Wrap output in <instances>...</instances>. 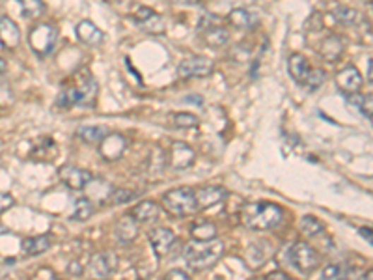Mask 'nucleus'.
I'll return each instance as SVG.
<instances>
[{"label":"nucleus","instance_id":"nucleus-1","mask_svg":"<svg viewBox=\"0 0 373 280\" xmlns=\"http://www.w3.org/2000/svg\"><path fill=\"white\" fill-rule=\"evenodd\" d=\"M97 98V83L86 69L78 71L64 84L62 92L58 95V107H75V105H92Z\"/></svg>","mask_w":373,"mask_h":280},{"label":"nucleus","instance_id":"nucleus-2","mask_svg":"<svg viewBox=\"0 0 373 280\" xmlns=\"http://www.w3.org/2000/svg\"><path fill=\"white\" fill-rule=\"evenodd\" d=\"M282 208L271 202L244 204L241 209V223L250 230L265 232V230L276 228L282 223Z\"/></svg>","mask_w":373,"mask_h":280},{"label":"nucleus","instance_id":"nucleus-3","mask_svg":"<svg viewBox=\"0 0 373 280\" xmlns=\"http://www.w3.org/2000/svg\"><path fill=\"white\" fill-rule=\"evenodd\" d=\"M198 243L200 245H186L185 250H183L186 264H189V267H191L192 271L211 269L213 265L223 258L224 245L220 243V241H217V239H211V241H198Z\"/></svg>","mask_w":373,"mask_h":280},{"label":"nucleus","instance_id":"nucleus-4","mask_svg":"<svg viewBox=\"0 0 373 280\" xmlns=\"http://www.w3.org/2000/svg\"><path fill=\"white\" fill-rule=\"evenodd\" d=\"M162 206L170 215L176 217H183V215H192L194 211H198L196 198H194V191L192 189H174V191L166 192L162 197Z\"/></svg>","mask_w":373,"mask_h":280},{"label":"nucleus","instance_id":"nucleus-5","mask_svg":"<svg viewBox=\"0 0 373 280\" xmlns=\"http://www.w3.org/2000/svg\"><path fill=\"white\" fill-rule=\"evenodd\" d=\"M58 30L52 25H36L28 34V43H30L32 51L40 54V57H47L49 52L57 45Z\"/></svg>","mask_w":373,"mask_h":280},{"label":"nucleus","instance_id":"nucleus-6","mask_svg":"<svg viewBox=\"0 0 373 280\" xmlns=\"http://www.w3.org/2000/svg\"><path fill=\"white\" fill-rule=\"evenodd\" d=\"M290 259L293 267H295L299 273L302 275H310L314 271L319 267L321 259H319V255L316 252V249H312L310 245L306 243H295L293 249L290 252Z\"/></svg>","mask_w":373,"mask_h":280},{"label":"nucleus","instance_id":"nucleus-7","mask_svg":"<svg viewBox=\"0 0 373 280\" xmlns=\"http://www.w3.org/2000/svg\"><path fill=\"white\" fill-rule=\"evenodd\" d=\"M213 69H215V64H213V60H209V58L191 57L179 64L177 73H179V77L182 78H200L211 75Z\"/></svg>","mask_w":373,"mask_h":280},{"label":"nucleus","instance_id":"nucleus-8","mask_svg":"<svg viewBox=\"0 0 373 280\" xmlns=\"http://www.w3.org/2000/svg\"><path fill=\"white\" fill-rule=\"evenodd\" d=\"M364 78L360 75L355 66H345L343 69L336 73V86L338 90L345 95H353V93H358L362 88Z\"/></svg>","mask_w":373,"mask_h":280},{"label":"nucleus","instance_id":"nucleus-9","mask_svg":"<svg viewBox=\"0 0 373 280\" xmlns=\"http://www.w3.org/2000/svg\"><path fill=\"white\" fill-rule=\"evenodd\" d=\"M60 180L73 191H83V189L88 187V183L93 182V176L88 170H83V168H77L73 165H66L60 168Z\"/></svg>","mask_w":373,"mask_h":280},{"label":"nucleus","instance_id":"nucleus-10","mask_svg":"<svg viewBox=\"0 0 373 280\" xmlns=\"http://www.w3.org/2000/svg\"><path fill=\"white\" fill-rule=\"evenodd\" d=\"M125 148H127V140L118 133L107 135L101 142H99V153L105 161H116L124 156Z\"/></svg>","mask_w":373,"mask_h":280},{"label":"nucleus","instance_id":"nucleus-11","mask_svg":"<svg viewBox=\"0 0 373 280\" xmlns=\"http://www.w3.org/2000/svg\"><path fill=\"white\" fill-rule=\"evenodd\" d=\"M228 197V191L224 187L209 185V187H200L194 191V198H196L198 209H208L211 206H217Z\"/></svg>","mask_w":373,"mask_h":280},{"label":"nucleus","instance_id":"nucleus-12","mask_svg":"<svg viewBox=\"0 0 373 280\" xmlns=\"http://www.w3.org/2000/svg\"><path fill=\"white\" fill-rule=\"evenodd\" d=\"M148 239H150L155 255L161 258V256H166L170 252L172 245L176 241V233L168 228H151L150 232H148Z\"/></svg>","mask_w":373,"mask_h":280},{"label":"nucleus","instance_id":"nucleus-13","mask_svg":"<svg viewBox=\"0 0 373 280\" xmlns=\"http://www.w3.org/2000/svg\"><path fill=\"white\" fill-rule=\"evenodd\" d=\"M194 159H196V153L191 146H186L185 142H172L170 163L174 168H177V170L189 168V166L194 165Z\"/></svg>","mask_w":373,"mask_h":280},{"label":"nucleus","instance_id":"nucleus-14","mask_svg":"<svg viewBox=\"0 0 373 280\" xmlns=\"http://www.w3.org/2000/svg\"><path fill=\"white\" fill-rule=\"evenodd\" d=\"M0 43L4 49H17L21 43V32L13 19L8 16L0 17Z\"/></svg>","mask_w":373,"mask_h":280},{"label":"nucleus","instance_id":"nucleus-15","mask_svg":"<svg viewBox=\"0 0 373 280\" xmlns=\"http://www.w3.org/2000/svg\"><path fill=\"white\" fill-rule=\"evenodd\" d=\"M116 269V256L112 252H99L93 255L90 259V273L97 279H107V276Z\"/></svg>","mask_w":373,"mask_h":280},{"label":"nucleus","instance_id":"nucleus-16","mask_svg":"<svg viewBox=\"0 0 373 280\" xmlns=\"http://www.w3.org/2000/svg\"><path fill=\"white\" fill-rule=\"evenodd\" d=\"M159 213H161L159 204H155L153 200H144V202L136 204L135 208L129 211V215L135 218L136 223H150V221L159 218Z\"/></svg>","mask_w":373,"mask_h":280},{"label":"nucleus","instance_id":"nucleus-17","mask_svg":"<svg viewBox=\"0 0 373 280\" xmlns=\"http://www.w3.org/2000/svg\"><path fill=\"white\" fill-rule=\"evenodd\" d=\"M345 43L340 36H326L319 45V54L325 58L326 62H336L338 58L342 57Z\"/></svg>","mask_w":373,"mask_h":280},{"label":"nucleus","instance_id":"nucleus-18","mask_svg":"<svg viewBox=\"0 0 373 280\" xmlns=\"http://www.w3.org/2000/svg\"><path fill=\"white\" fill-rule=\"evenodd\" d=\"M200 30H203V43L213 47V49H220V47L226 45L230 40L228 32L217 25H200Z\"/></svg>","mask_w":373,"mask_h":280},{"label":"nucleus","instance_id":"nucleus-19","mask_svg":"<svg viewBox=\"0 0 373 280\" xmlns=\"http://www.w3.org/2000/svg\"><path fill=\"white\" fill-rule=\"evenodd\" d=\"M114 235L122 243H131L138 235V223L131 217H122L114 226Z\"/></svg>","mask_w":373,"mask_h":280},{"label":"nucleus","instance_id":"nucleus-20","mask_svg":"<svg viewBox=\"0 0 373 280\" xmlns=\"http://www.w3.org/2000/svg\"><path fill=\"white\" fill-rule=\"evenodd\" d=\"M77 37L86 45H99L103 42L105 34L92 21H81L77 25Z\"/></svg>","mask_w":373,"mask_h":280},{"label":"nucleus","instance_id":"nucleus-21","mask_svg":"<svg viewBox=\"0 0 373 280\" xmlns=\"http://www.w3.org/2000/svg\"><path fill=\"white\" fill-rule=\"evenodd\" d=\"M228 21L232 23L235 28H239V30H252V28L258 25V17H256L250 10L237 8V10L230 11Z\"/></svg>","mask_w":373,"mask_h":280},{"label":"nucleus","instance_id":"nucleus-22","mask_svg":"<svg viewBox=\"0 0 373 280\" xmlns=\"http://www.w3.org/2000/svg\"><path fill=\"white\" fill-rule=\"evenodd\" d=\"M288 68H290V75L293 77L297 84H302L304 86L306 78L310 75V66L306 62V58L302 54H293L290 58V62H288Z\"/></svg>","mask_w":373,"mask_h":280},{"label":"nucleus","instance_id":"nucleus-23","mask_svg":"<svg viewBox=\"0 0 373 280\" xmlns=\"http://www.w3.org/2000/svg\"><path fill=\"white\" fill-rule=\"evenodd\" d=\"M52 239L51 235H37V238H26L23 239V252L26 256H36L43 255L45 250L51 249Z\"/></svg>","mask_w":373,"mask_h":280},{"label":"nucleus","instance_id":"nucleus-24","mask_svg":"<svg viewBox=\"0 0 373 280\" xmlns=\"http://www.w3.org/2000/svg\"><path fill=\"white\" fill-rule=\"evenodd\" d=\"M107 135H109V133H107V129L101 127V125H84V127H81V129L77 131L78 139L88 142V144H99Z\"/></svg>","mask_w":373,"mask_h":280},{"label":"nucleus","instance_id":"nucleus-25","mask_svg":"<svg viewBox=\"0 0 373 280\" xmlns=\"http://www.w3.org/2000/svg\"><path fill=\"white\" fill-rule=\"evenodd\" d=\"M191 233L194 241H211V239H217V226L209 221H202V223L192 224Z\"/></svg>","mask_w":373,"mask_h":280},{"label":"nucleus","instance_id":"nucleus-26","mask_svg":"<svg viewBox=\"0 0 373 280\" xmlns=\"http://www.w3.org/2000/svg\"><path fill=\"white\" fill-rule=\"evenodd\" d=\"M331 16L334 17L338 23H342V25H345V26L355 25V23H357V19H358L357 10H353V8H349V6H343V4L332 6Z\"/></svg>","mask_w":373,"mask_h":280},{"label":"nucleus","instance_id":"nucleus-27","mask_svg":"<svg viewBox=\"0 0 373 280\" xmlns=\"http://www.w3.org/2000/svg\"><path fill=\"white\" fill-rule=\"evenodd\" d=\"M21 4V13L26 19H36V17L45 13V4L43 0H17Z\"/></svg>","mask_w":373,"mask_h":280},{"label":"nucleus","instance_id":"nucleus-28","mask_svg":"<svg viewBox=\"0 0 373 280\" xmlns=\"http://www.w3.org/2000/svg\"><path fill=\"white\" fill-rule=\"evenodd\" d=\"M140 28L146 32H150V34H162L165 32V21H162V17L161 16H157L155 11L151 13V16H148L144 19V21H140L138 23Z\"/></svg>","mask_w":373,"mask_h":280},{"label":"nucleus","instance_id":"nucleus-29","mask_svg":"<svg viewBox=\"0 0 373 280\" xmlns=\"http://www.w3.org/2000/svg\"><path fill=\"white\" fill-rule=\"evenodd\" d=\"M93 215V204L88 198H81L75 202V211H73V218L75 221H88Z\"/></svg>","mask_w":373,"mask_h":280},{"label":"nucleus","instance_id":"nucleus-30","mask_svg":"<svg viewBox=\"0 0 373 280\" xmlns=\"http://www.w3.org/2000/svg\"><path fill=\"white\" fill-rule=\"evenodd\" d=\"M299 226H301V232L306 233L308 238H314L317 233H321L323 230V224L319 223L316 217H312V215H304V217L301 218Z\"/></svg>","mask_w":373,"mask_h":280},{"label":"nucleus","instance_id":"nucleus-31","mask_svg":"<svg viewBox=\"0 0 373 280\" xmlns=\"http://www.w3.org/2000/svg\"><path fill=\"white\" fill-rule=\"evenodd\" d=\"M172 124L176 125L177 129H191V127H196L198 125V118L194 115L177 112V115L172 118Z\"/></svg>","mask_w":373,"mask_h":280},{"label":"nucleus","instance_id":"nucleus-32","mask_svg":"<svg viewBox=\"0 0 373 280\" xmlns=\"http://www.w3.org/2000/svg\"><path fill=\"white\" fill-rule=\"evenodd\" d=\"M348 98L351 99L353 105H357L358 109L362 110L364 116L372 118V95L364 98V95H357V93H353V95H348Z\"/></svg>","mask_w":373,"mask_h":280},{"label":"nucleus","instance_id":"nucleus-33","mask_svg":"<svg viewBox=\"0 0 373 280\" xmlns=\"http://www.w3.org/2000/svg\"><path fill=\"white\" fill-rule=\"evenodd\" d=\"M135 198V192L127 191V189H112L109 192V200L112 204H127Z\"/></svg>","mask_w":373,"mask_h":280},{"label":"nucleus","instance_id":"nucleus-34","mask_svg":"<svg viewBox=\"0 0 373 280\" xmlns=\"http://www.w3.org/2000/svg\"><path fill=\"white\" fill-rule=\"evenodd\" d=\"M323 81H325V75H323L321 69H312L310 75H308V78H306L304 86H308L310 90H316V88H319V86H321Z\"/></svg>","mask_w":373,"mask_h":280},{"label":"nucleus","instance_id":"nucleus-35","mask_svg":"<svg viewBox=\"0 0 373 280\" xmlns=\"http://www.w3.org/2000/svg\"><path fill=\"white\" fill-rule=\"evenodd\" d=\"M343 276H345V269H343L342 265L331 264V265H326L325 269H323V279H326V280L343 279Z\"/></svg>","mask_w":373,"mask_h":280},{"label":"nucleus","instance_id":"nucleus-36","mask_svg":"<svg viewBox=\"0 0 373 280\" xmlns=\"http://www.w3.org/2000/svg\"><path fill=\"white\" fill-rule=\"evenodd\" d=\"M151 13H153V10H151V8H148V6H138V8L133 11V17H135L136 23H140V21H144L148 16H151Z\"/></svg>","mask_w":373,"mask_h":280},{"label":"nucleus","instance_id":"nucleus-37","mask_svg":"<svg viewBox=\"0 0 373 280\" xmlns=\"http://www.w3.org/2000/svg\"><path fill=\"white\" fill-rule=\"evenodd\" d=\"M16 204V200H13V197H10V194H6V192H0V213L8 211V209L11 208Z\"/></svg>","mask_w":373,"mask_h":280},{"label":"nucleus","instance_id":"nucleus-38","mask_svg":"<svg viewBox=\"0 0 373 280\" xmlns=\"http://www.w3.org/2000/svg\"><path fill=\"white\" fill-rule=\"evenodd\" d=\"M166 279H179V280H185V279H189V275H186L185 271H182V269H172L170 273H168V275H166Z\"/></svg>","mask_w":373,"mask_h":280},{"label":"nucleus","instance_id":"nucleus-39","mask_svg":"<svg viewBox=\"0 0 373 280\" xmlns=\"http://www.w3.org/2000/svg\"><path fill=\"white\" fill-rule=\"evenodd\" d=\"M185 103H192V105H198V107H202L203 99L200 98V95H186Z\"/></svg>","mask_w":373,"mask_h":280},{"label":"nucleus","instance_id":"nucleus-40","mask_svg":"<svg viewBox=\"0 0 373 280\" xmlns=\"http://www.w3.org/2000/svg\"><path fill=\"white\" fill-rule=\"evenodd\" d=\"M275 279H288V273H284V271H273V273L267 275V280H275Z\"/></svg>","mask_w":373,"mask_h":280},{"label":"nucleus","instance_id":"nucleus-41","mask_svg":"<svg viewBox=\"0 0 373 280\" xmlns=\"http://www.w3.org/2000/svg\"><path fill=\"white\" fill-rule=\"evenodd\" d=\"M360 235H362L364 239H368V243L372 245L373 239H372V228H360Z\"/></svg>","mask_w":373,"mask_h":280},{"label":"nucleus","instance_id":"nucleus-42","mask_svg":"<svg viewBox=\"0 0 373 280\" xmlns=\"http://www.w3.org/2000/svg\"><path fill=\"white\" fill-rule=\"evenodd\" d=\"M172 2H176V4H182V6H196V4H200V0H172Z\"/></svg>","mask_w":373,"mask_h":280},{"label":"nucleus","instance_id":"nucleus-43","mask_svg":"<svg viewBox=\"0 0 373 280\" xmlns=\"http://www.w3.org/2000/svg\"><path fill=\"white\" fill-rule=\"evenodd\" d=\"M69 273H83V269H78L77 262H73V265L69 267Z\"/></svg>","mask_w":373,"mask_h":280},{"label":"nucleus","instance_id":"nucleus-44","mask_svg":"<svg viewBox=\"0 0 373 280\" xmlns=\"http://www.w3.org/2000/svg\"><path fill=\"white\" fill-rule=\"evenodd\" d=\"M368 83H372V58H368Z\"/></svg>","mask_w":373,"mask_h":280},{"label":"nucleus","instance_id":"nucleus-45","mask_svg":"<svg viewBox=\"0 0 373 280\" xmlns=\"http://www.w3.org/2000/svg\"><path fill=\"white\" fill-rule=\"evenodd\" d=\"M4 71H6V62L2 60V58H0V75H2Z\"/></svg>","mask_w":373,"mask_h":280}]
</instances>
